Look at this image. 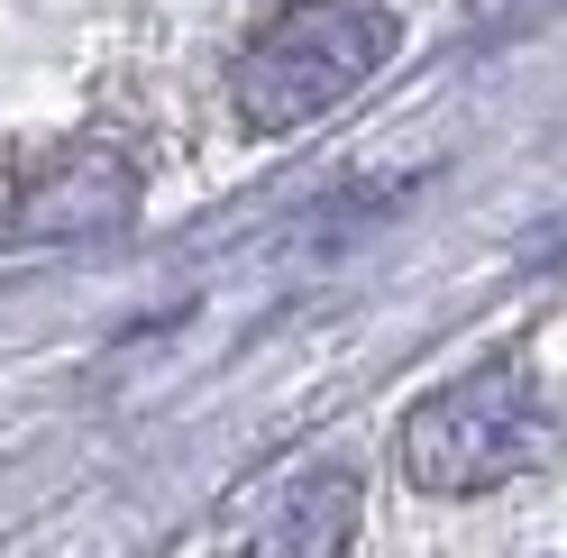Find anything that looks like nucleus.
I'll use <instances>...</instances> for the list:
<instances>
[{"mask_svg": "<svg viewBox=\"0 0 567 558\" xmlns=\"http://www.w3.org/2000/svg\"><path fill=\"white\" fill-rule=\"evenodd\" d=\"M358 513H367V485L348 467H321L302 485H284L275 513L247 531L238 558H348V540H358Z\"/></svg>", "mask_w": 567, "mask_h": 558, "instance_id": "20e7f679", "label": "nucleus"}, {"mask_svg": "<svg viewBox=\"0 0 567 558\" xmlns=\"http://www.w3.org/2000/svg\"><path fill=\"white\" fill-rule=\"evenodd\" d=\"M128 211H137V165L120 147H101V137H83V147L38 156L10 184V202H0V248H74V238H111Z\"/></svg>", "mask_w": 567, "mask_h": 558, "instance_id": "7ed1b4c3", "label": "nucleus"}, {"mask_svg": "<svg viewBox=\"0 0 567 558\" xmlns=\"http://www.w3.org/2000/svg\"><path fill=\"white\" fill-rule=\"evenodd\" d=\"M540 458H549V403L522 366H476L403 422V476L412 495H440V504L494 495L504 476Z\"/></svg>", "mask_w": 567, "mask_h": 558, "instance_id": "f03ea898", "label": "nucleus"}, {"mask_svg": "<svg viewBox=\"0 0 567 558\" xmlns=\"http://www.w3.org/2000/svg\"><path fill=\"white\" fill-rule=\"evenodd\" d=\"M394 46H403V28L384 0H293L238 55V83H229L238 120L257 137H293L321 111H339L358 83H375Z\"/></svg>", "mask_w": 567, "mask_h": 558, "instance_id": "f257e3e1", "label": "nucleus"}]
</instances>
